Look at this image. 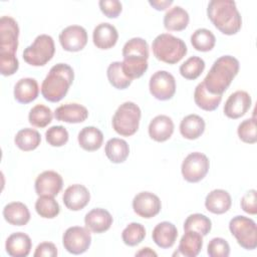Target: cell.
<instances>
[{"label":"cell","mask_w":257,"mask_h":257,"mask_svg":"<svg viewBox=\"0 0 257 257\" xmlns=\"http://www.w3.org/2000/svg\"><path fill=\"white\" fill-rule=\"evenodd\" d=\"M239 71V61L231 55H223L216 59L203 80L207 90L212 94L222 95L230 86Z\"/></svg>","instance_id":"cell-1"},{"label":"cell","mask_w":257,"mask_h":257,"mask_svg":"<svg viewBox=\"0 0 257 257\" xmlns=\"http://www.w3.org/2000/svg\"><path fill=\"white\" fill-rule=\"evenodd\" d=\"M207 15L213 25L225 35L236 34L242 26V18L236 3L232 0H212Z\"/></svg>","instance_id":"cell-2"},{"label":"cell","mask_w":257,"mask_h":257,"mask_svg":"<svg viewBox=\"0 0 257 257\" xmlns=\"http://www.w3.org/2000/svg\"><path fill=\"white\" fill-rule=\"evenodd\" d=\"M74 79V72L70 65L57 63L53 65L41 84L42 96L50 102L60 101L68 92Z\"/></svg>","instance_id":"cell-3"},{"label":"cell","mask_w":257,"mask_h":257,"mask_svg":"<svg viewBox=\"0 0 257 257\" xmlns=\"http://www.w3.org/2000/svg\"><path fill=\"white\" fill-rule=\"evenodd\" d=\"M155 57L168 64H176L187 54L188 48L184 40L170 33L158 35L152 43Z\"/></svg>","instance_id":"cell-4"},{"label":"cell","mask_w":257,"mask_h":257,"mask_svg":"<svg viewBox=\"0 0 257 257\" xmlns=\"http://www.w3.org/2000/svg\"><path fill=\"white\" fill-rule=\"evenodd\" d=\"M142 116L141 108L133 101L121 103L112 116V128L122 137H131L137 133Z\"/></svg>","instance_id":"cell-5"},{"label":"cell","mask_w":257,"mask_h":257,"mask_svg":"<svg viewBox=\"0 0 257 257\" xmlns=\"http://www.w3.org/2000/svg\"><path fill=\"white\" fill-rule=\"evenodd\" d=\"M55 52L54 40L50 35L40 34L23 51L24 61L31 66H43L50 61Z\"/></svg>","instance_id":"cell-6"},{"label":"cell","mask_w":257,"mask_h":257,"mask_svg":"<svg viewBox=\"0 0 257 257\" xmlns=\"http://www.w3.org/2000/svg\"><path fill=\"white\" fill-rule=\"evenodd\" d=\"M229 230L237 243L245 250H254L257 247V227L252 219L240 215L235 216L230 220Z\"/></svg>","instance_id":"cell-7"},{"label":"cell","mask_w":257,"mask_h":257,"mask_svg":"<svg viewBox=\"0 0 257 257\" xmlns=\"http://www.w3.org/2000/svg\"><path fill=\"white\" fill-rule=\"evenodd\" d=\"M210 162L208 157L200 152L189 154L183 161L181 172L183 178L189 183H198L208 174Z\"/></svg>","instance_id":"cell-8"},{"label":"cell","mask_w":257,"mask_h":257,"mask_svg":"<svg viewBox=\"0 0 257 257\" xmlns=\"http://www.w3.org/2000/svg\"><path fill=\"white\" fill-rule=\"evenodd\" d=\"M19 26L10 16L0 19V56H16L18 47Z\"/></svg>","instance_id":"cell-9"},{"label":"cell","mask_w":257,"mask_h":257,"mask_svg":"<svg viewBox=\"0 0 257 257\" xmlns=\"http://www.w3.org/2000/svg\"><path fill=\"white\" fill-rule=\"evenodd\" d=\"M62 244L67 252L74 255L82 254L87 251L91 244L90 231L86 227H69L63 233Z\"/></svg>","instance_id":"cell-10"},{"label":"cell","mask_w":257,"mask_h":257,"mask_svg":"<svg viewBox=\"0 0 257 257\" xmlns=\"http://www.w3.org/2000/svg\"><path fill=\"white\" fill-rule=\"evenodd\" d=\"M149 88L155 98L159 100H169L176 92L175 77L166 70H159L151 76Z\"/></svg>","instance_id":"cell-11"},{"label":"cell","mask_w":257,"mask_h":257,"mask_svg":"<svg viewBox=\"0 0 257 257\" xmlns=\"http://www.w3.org/2000/svg\"><path fill=\"white\" fill-rule=\"evenodd\" d=\"M58 38L64 50L77 52L85 47L87 43V32L80 25H70L60 32Z\"/></svg>","instance_id":"cell-12"},{"label":"cell","mask_w":257,"mask_h":257,"mask_svg":"<svg viewBox=\"0 0 257 257\" xmlns=\"http://www.w3.org/2000/svg\"><path fill=\"white\" fill-rule=\"evenodd\" d=\"M134 212L142 218L151 219L157 216L162 209L160 198L151 192H141L133 200Z\"/></svg>","instance_id":"cell-13"},{"label":"cell","mask_w":257,"mask_h":257,"mask_svg":"<svg viewBox=\"0 0 257 257\" xmlns=\"http://www.w3.org/2000/svg\"><path fill=\"white\" fill-rule=\"evenodd\" d=\"M63 186L62 177L54 171H44L39 174L35 180V192L40 196L55 197L61 191Z\"/></svg>","instance_id":"cell-14"},{"label":"cell","mask_w":257,"mask_h":257,"mask_svg":"<svg viewBox=\"0 0 257 257\" xmlns=\"http://www.w3.org/2000/svg\"><path fill=\"white\" fill-rule=\"evenodd\" d=\"M251 103L252 99L247 91L237 90L227 98L224 104V113L229 118H239L249 110Z\"/></svg>","instance_id":"cell-15"},{"label":"cell","mask_w":257,"mask_h":257,"mask_svg":"<svg viewBox=\"0 0 257 257\" xmlns=\"http://www.w3.org/2000/svg\"><path fill=\"white\" fill-rule=\"evenodd\" d=\"M90 200V193L86 187L74 184L66 188L63 193L62 201L64 206L70 211L82 210Z\"/></svg>","instance_id":"cell-16"},{"label":"cell","mask_w":257,"mask_h":257,"mask_svg":"<svg viewBox=\"0 0 257 257\" xmlns=\"http://www.w3.org/2000/svg\"><path fill=\"white\" fill-rule=\"evenodd\" d=\"M112 216L102 208H94L86 213L84 217L85 227L95 234H100L107 231L112 225Z\"/></svg>","instance_id":"cell-17"},{"label":"cell","mask_w":257,"mask_h":257,"mask_svg":"<svg viewBox=\"0 0 257 257\" xmlns=\"http://www.w3.org/2000/svg\"><path fill=\"white\" fill-rule=\"evenodd\" d=\"M118 39V32L116 28L107 22H102L96 25L92 32L93 44L102 50L113 47Z\"/></svg>","instance_id":"cell-18"},{"label":"cell","mask_w":257,"mask_h":257,"mask_svg":"<svg viewBox=\"0 0 257 257\" xmlns=\"http://www.w3.org/2000/svg\"><path fill=\"white\" fill-rule=\"evenodd\" d=\"M174 133V122L172 118L165 114L155 116L149 124V136L152 140L163 143L168 141Z\"/></svg>","instance_id":"cell-19"},{"label":"cell","mask_w":257,"mask_h":257,"mask_svg":"<svg viewBox=\"0 0 257 257\" xmlns=\"http://www.w3.org/2000/svg\"><path fill=\"white\" fill-rule=\"evenodd\" d=\"M54 117L68 123H79L88 117V110L79 103H65L55 109Z\"/></svg>","instance_id":"cell-20"},{"label":"cell","mask_w":257,"mask_h":257,"mask_svg":"<svg viewBox=\"0 0 257 257\" xmlns=\"http://www.w3.org/2000/svg\"><path fill=\"white\" fill-rule=\"evenodd\" d=\"M32 248L30 237L23 232L12 233L5 242V249L12 257H26Z\"/></svg>","instance_id":"cell-21"},{"label":"cell","mask_w":257,"mask_h":257,"mask_svg":"<svg viewBox=\"0 0 257 257\" xmlns=\"http://www.w3.org/2000/svg\"><path fill=\"white\" fill-rule=\"evenodd\" d=\"M177 237V227L173 223L168 221H164L156 225L152 233L153 241L157 246L162 249L171 248L175 244Z\"/></svg>","instance_id":"cell-22"},{"label":"cell","mask_w":257,"mask_h":257,"mask_svg":"<svg viewBox=\"0 0 257 257\" xmlns=\"http://www.w3.org/2000/svg\"><path fill=\"white\" fill-rule=\"evenodd\" d=\"M232 205V199L230 194L222 189H215L211 191L205 199L206 209L217 215H221L229 211Z\"/></svg>","instance_id":"cell-23"},{"label":"cell","mask_w":257,"mask_h":257,"mask_svg":"<svg viewBox=\"0 0 257 257\" xmlns=\"http://www.w3.org/2000/svg\"><path fill=\"white\" fill-rule=\"evenodd\" d=\"M14 98L19 103H29L35 100L39 94V86L36 79L24 77L19 79L14 86Z\"/></svg>","instance_id":"cell-24"},{"label":"cell","mask_w":257,"mask_h":257,"mask_svg":"<svg viewBox=\"0 0 257 257\" xmlns=\"http://www.w3.org/2000/svg\"><path fill=\"white\" fill-rule=\"evenodd\" d=\"M202 247L203 236L200 233L195 231H185V234L180 240L178 251L175 254L186 257H196L202 250Z\"/></svg>","instance_id":"cell-25"},{"label":"cell","mask_w":257,"mask_h":257,"mask_svg":"<svg viewBox=\"0 0 257 257\" xmlns=\"http://www.w3.org/2000/svg\"><path fill=\"white\" fill-rule=\"evenodd\" d=\"M3 217L13 226H24L30 220L28 207L21 202H11L3 208Z\"/></svg>","instance_id":"cell-26"},{"label":"cell","mask_w":257,"mask_h":257,"mask_svg":"<svg viewBox=\"0 0 257 257\" xmlns=\"http://www.w3.org/2000/svg\"><path fill=\"white\" fill-rule=\"evenodd\" d=\"M81 149L86 152H94L100 149L103 143L102 132L95 126H84L77 136Z\"/></svg>","instance_id":"cell-27"},{"label":"cell","mask_w":257,"mask_h":257,"mask_svg":"<svg viewBox=\"0 0 257 257\" xmlns=\"http://www.w3.org/2000/svg\"><path fill=\"white\" fill-rule=\"evenodd\" d=\"M189 21L188 12L181 6L171 8L164 16V26L169 31H182L187 28Z\"/></svg>","instance_id":"cell-28"},{"label":"cell","mask_w":257,"mask_h":257,"mask_svg":"<svg viewBox=\"0 0 257 257\" xmlns=\"http://www.w3.org/2000/svg\"><path fill=\"white\" fill-rule=\"evenodd\" d=\"M205 120L198 114L185 116L180 123V133L187 140H197L205 131Z\"/></svg>","instance_id":"cell-29"},{"label":"cell","mask_w":257,"mask_h":257,"mask_svg":"<svg viewBox=\"0 0 257 257\" xmlns=\"http://www.w3.org/2000/svg\"><path fill=\"white\" fill-rule=\"evenodd\" d=\"M148 58L139 55L123 56L121 68L123 73L132 80L140 78L148 69Z\"/></svg>","instance_id":"cell-30"},{"label":"cell","mask_w":257,"mask_h":257,"mask_svg":"<svg viewBox=\"0 0 257 257\" xmlns=\"http://www.w3.org/2000/svg\"><path fill=\"white\" fill-rule=\"evenodd\" d=\"M104 153L111 163L120 164L123 163L128 157L130 147L124 140L112 138L106 142Z\"/></svg>","instance_id":"cell-31"},{"label":"cell","mask_w":257,"mask_h":257,"mask_svg":"<svg viewBox=\"0 0 257 257\" xmlns=\"http://www.w3.org/2000/svg\"><path fill=\"white\" fill-rule=\"evenodd\" d=\"M194 100H195V103L200 108H202L206 111H213L221 103L222 95L210 93L202 81L195 88Z\"/></svg>","instance_id":"cell-32"},{"label":"cell","mask_w":257,"mask_h":257,"mask_svg":"<svg viewBox=\"0 0 257 257\" xmlns=\"http://www.w3.org/2000/svg\"><path fill=\"white\" fill-rule=\"evenodd\" d=\"M14 143L18 149L24 152L35 150L41 143V136L38 131L30 127L20 130L15 138Z\"/></svg>","instance_id":"cell-33"},{"label":"cell","mask_w":257,"mask_h":257,"mask_svg":"<svg viewBox=\"0 0 257 257\" xmlns=\"http://www.w3.org/2000/svg\"><path fill=\"white\" fill-rule=\"evenodd\" d=\"M216 37L212 31L206 28H199L191 35V44L201 52H207L214 48Z\"/></svg>","instance_id":"cell-34"},{"label":"cell","mask_w":257,"mask_h":257,"mask_svg":"<svg viewBox=\"0 0 257 257\" xmlns=\"http://www.w3.org/2000/svg\"><path fill=\"white\" fill-rule=\"evenodd\" d=\"M212 229L211 220L200 213H195L187 217L184 223L185 231H195L200 233L202 236H206Z\"/></svg>","instance_id":"cell-35"},{"label":"cell","mask_w":257,"mask_h":257,"mask_svg":"<svg viewBox=\"0 0 257 257\" xmlns=\"http://www.w3.org/2000/svg\"><path fill=\"white\" fill-rule=\"evenodd\" d=\"M106 75L109 83L116 89H125L133 81L123 73L120 61L111 62L107 67Z\"/></svg>","instance_id":"cell-36"},{"label":"cell","mask_w":257,"mask_h":257,"mask_svg":"<svg viewBox=\"0 0 257 257\" xmlns=\"http://www.w3.org/2000/svg\"><path fill=\"white\" fill-rule=\"evenodd\" d=\"M35 210L40 217L53 219L59 214L60 207L54 197L40 196L35 202Z\"/></svg>","instance_id":"cell-37"},{"label":"cell","mask_w":257,"mask_h":257,"mask_svg":"<svg viewBox=\"0 0 257 257\" xmlns=\"http://www.w3.org/2000/svg\"><path fill=\"white\" fill-rule=\"evenodd\" d=\"M52 111L51 109L44 104L34 105L28 114L29 123L36 127H45L52 121Z\"/></svg>","instance_id":"cell-38"},{"label":"cell","mask_w":257,"mask_h":257,"mask_svg":"<svg viewBox=\"0 0 257 257\" xmlns=\"http://www.w3.org/2000/svg\"><path fill=\"white\" fill-rule=\"evenodd\" d=\"M204 69L205 61L199 56H191L183 64H181L179 70L184 78L194 80L202 74Z\"/></svg>","instance_id":"cell-39"},{"label":"cell","mask_w":257,"mask_h":257,"mask_svg":"<svg viewBox=\"0 0 257 257\" xmlns=\"http://www.w3.org/2000/svg\"><path fill=\"white\" fill-rule=\"evenodd\" d=\"M146 237V229L141 223H130L121 233L122 241L127 246L139 245Z\"/></svg>","instance_id":"cell-40"},{"label":"cell","mask_w":257,"mask_h":257,"mask_svg":"<svg viewBox=\"0 0 257 257\" xmlns=\"http://www.w3.org/2000/svg\"><path fill=\"white\" fill-rule=\"evenodd\" d=\"M121 53L122 57L126 55H139L149 58L148 42L141 37H134L124 43Z\"/></svg>","instance_id":"cell-41"},{"label":"cell","mask_w":257,"mask_h":257,"mask_svg":"<svg viewBox=\"0 0 257 257\" xmlns=\"http://www.w3.org/2000/svg\"><path fill=\"white\" fill-rule=\"evenodd\" d=\"M68 132L62 125H53L45 132V140L51 147H62L68 142Z\"/></svg>","instance_id":"cell-42"},{"label":"cell","mask_w":257,"mask_h":257,"mask_svg":"<svg viewBox=\"0 0 257 257\" xmlns=\"http://www.w3.org/2000/svg\"><path fill=\"white\" fill-rule=\"evenodd\" d=\"M239 139L246 144H255L257 142L256 121L254 117L243 120L237 128Z\"/></svg>","instance_id":"cell-43"},{"label":"cell","mask_w":257,"mask_h":257,"mask_svg":"<svg viewBox=\"0 0 257 257\" xmlns=\"http://www.w3.org/2000/svg\"><path fill=\"white\" fill-rule=\"evenodd\" d=\"M207 253L210 257H228L230 255L229 243L220 237L213 238L208 244Z\"/></svg>","instance_id":"cell-44"},{"label":"cell","mask_w":257,"mask_h":257,"mask_svg":"<svg viewBox=\"0 0 257 257\" xmlns=\"http://www.w3.org/2000/svg\"><path fill=\"white\" fill-rule=\"evenodd\" d=\"M100 11L108 18H116L122 10V5L118 0H100L98 2Z\"/></svg>","instance_id":"cell-45"},{"label":"cell","mask_w":257,"mask_h":257,"mask_svg":"<svg viewBox=\"0 0 257 257\" xmlns=\"http://www.w3.org/2000/svg\"><path fill=\"white\" fill-rule=\"evenodd\" d=\"M257 192L256 190L252 189L245 193V195L241 198V209L250 215H256L257 214Z\"/></svg>","instance_id":"cell-46"},{"label":"cell","mask_w":257,"mask_h":257,"mask_svg":"<svg viewBox=\"0 0 257 257\" xmlns=\"http://www.w3.org/2000/svg\"><path fill=\"white\" fill-rule=\"evenodd\" d=\"M19 68L16 56H0V71L4 76L13 75Z\"/></svg>","instance_id":"cell-47"},{"label":"cell","mask_w":257,"mask_h":257,"mask_svg":"<svg viewBox=\"0 0 257 257\" xmlns=\"http://www.w3.org/2000/svg\"><path fill=\"white\" fill-rule=\"evenodd\" d=\"M34 257H55L57 256V248L51 242H42L37 245L35 252L33 254Z\"/></svg>","instance_id":"cell-48"},{"label":"cell","mask_w":257,"mask_h":257,"mask_svg":"<svg viewBox=\"0 0 257 257\" xmlns=\"http://www.w3.org/2000/svg\"><path fill=\"white\" fill-rule=\"evenodd\" d=\"M149 4L156 10L163 11L173 4V0H150Z\"/></svg>","instance_id":"cell-49"},{"label":"cell","mask_w":257,"mask_h":257,"mask_svg":"<svg viewBox=\"0 0 257 257\" xmlns=\"http://www.w3.org/2000/svg\"><path fill=\"white\" fill-rule=\"evenodd\" d=\"M136 256H157V253L149 247H144L136 253Z\"/></svg>","instance_id":"cell-50"}]
</instances>
